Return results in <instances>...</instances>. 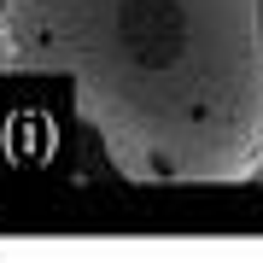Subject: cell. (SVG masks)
<instances>
[{
    "label": "cell",
    "instance_id": "obj_1",
    "mask_svg": "<svg viewBox=\"0 0 263 263\" xmlns=\"http://www.w3.org/2000/svg\"><path fill=\"white\" fill-rule=\"evenodd\" d=\"M0 65L65 82L129 181L222 187L263 164V0H0Z\"/></svg>",
    "mask_w": 263,
    "mask_h": 263
},
{
    "label": "cell",
    "instance_id": "obj_2",
    "mask_svg": "<svg viewBox=\"0 0 263 263\" xmlns=\"http://www.w3.org/2000/svg\"><path fill=\"white\" fill-rule=\"evenodd\" d=\"M257 176H263V164H257Z\"/></svg>",
    "mask_w": 263,
    "mask_h": 263
}]
</instances>
